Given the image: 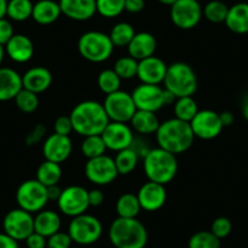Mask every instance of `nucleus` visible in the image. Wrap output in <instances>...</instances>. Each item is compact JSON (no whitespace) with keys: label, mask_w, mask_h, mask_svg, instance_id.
<instances>
[{"label":"nucleus","mask_w":248,"mask_h":248,"mask_svg":"<svg viewBox=\"0 0 248 248\" xmlns=\"http://www.w3.org/2000/svg\"><path fill=\"white\" fill-rule=\"evenodd\" d=\"M70 117L73 124V132L84 138L101 135L109 123L104 105L93 100H87L76 105Z\"/></svg>","instance_id":"nucleus-1"},{"label":"nucleus","mask_w":248,"mask_h":248,"mask_svg":"<svg viewBox=\"0 0 248 248\" xmlns=\"http://www.w3.org/2000/svg\"><path fill=\"white\" fill-rule=\"evenodd\" d=\"M158 147L173 155L183 154L192 146L195 135L189 122L170 118L159 124L156 132Z\"/></svg>","instance_id":"nucleus-2"},{"label":"nucleus","mask_w":248,"mask_h":248,"mask_svg":"<svg viewBox=\"0 0 248 248\" xmlns=\"http://www.w3.org/2000/svg\"><path fill=\"white\" fill-rule=\"evenodd\" d=\"M108 238L116 248H145L149 235L137 218H117L108 229Z\"/></svg>","instance_id":"nucleus-3"},{"label":"nucleus","mask_w":248,"mask_h":248,"mask_svg":"<svg viewBox=\"0 0 248 248\" xmlns=\"http://www.w3.org/2000/svg\"><path fill=\"white\" fill-rule=\"evenodd\" d=\"M144 171L149 181L162 185L170 183L178 173L175 155L161 147L150 149L144 156Z\"/></svg>","instance_id":"nucleus-4"},{"label":"nucleus","mask_w":248,"mask_h":248,"mask_svg":"<svg viewBox=\"0 0 248 248\" xmlns=\"http://www.w3.org/2000/svg\"><path fill=\"white\" fill-rule=\"evenodd\" d=\"M164 88L176 97L192 96L197 90V77L192 67L185 62H174L168 66Z\"/></svg>","instance_id":"nucleus-5"},{"label":"nucleus","mask_w":248,"mask_h":248,"mask_svg":"<svg viewBox=\"0 0 248 248\" xmlns=\"http://www.w3.org/2000/svg\"><path fill=\"white\" fill-rule=\"evenodd\" d=\"M113 47L109 35L99 31L84 33L78 40V51L80 56L95 63L108 60L113 52Z\"/></svg>","instance_id":"nucleus-6"},{"label":"nucleus","mask_w":248,"mask_h":248,"mask_svg":"<svg viewBox=\"0 0 248 248\" xmlns=\"http://www.w3.org/2000/svg\"><path fill=\"white\" fill-rule=\"evenodd\" d=\"M16 201H17L18 208L32 214L38 213L43 211L49 202L46 186L39 183L37 179L23 181L16 191Z\"/></svg>","instance_id":"nucleus-7"},{"label":"nucleus","mask_w":248,"mask_h":248,"mask_svg":"<svg viewBox=\"0 0 248 248\" xmlns=\"http://www.w3.org/2000/svg\"><path fill=\"white\" fill-rule=\"evenodd\" d=\"M68 235L77 245H93L101 237L102 224L96 217L85 213L80 214L71 220L68 225Z\"/></svg>","instance_id":"nucleus-8"},{"label":"nucleus","mask_w":248,"mask_h":248,"mask_svg":"<svg viewBox=\"0 0 248 248\" xmlns=\"http://www.w3.org/2000/svg\"><path fill=\"white\" fill-rule=\"evenodd\" d=\"M102 105L108 116L109 122L127 123V122H130L137 112V106H135L132 94L122 92V90L106 95Z\"/></svg>","instance_id":"nucleus-9"},{"label":"nucleus","mask_w":248,"mask_h":248,"mask_svg":"<svg viewBox=\"0 0 248 248\" xmlns=\"http://www.w3.org/2000/svg\"><path fill=\"white\" fill-rule=\"evenodd\" d=\"M4 232L16 241H26L34 232V217L21 208L8 212L3 220Z\"/></svg>","instance_id":"nucleus-10"},{"label":"nucleus","mask_w":248,"mask_h":248,"mask_svg":"<svg viewBox=\"0 0 248 248\" xmlns=\"http://www.w3.org/2000/svg\"><path fill=\"white\" fill-rule=\"evenodd\" d=\"M57 206L62 213L71 218L84 214L90 207L88 191L79 185L68 186L62 190L61 196L57 200Z\"/></svg>","instance_id":"nucleus-11"},{"label":"nucleus","mask_w":248,"mask_h":248,"mask_svg":"<svg viewBox=\"0 0 248 248\" xmlns=\"http://www.w3.org/2000/svg\"><path fill=\"white\" fill-rule=\"evenodd\" d=\"M201 5L197 0H176L170 6L171 22L180 30H192L202 17Z\"/></svg>","instance_id":"nucleus-12"},{"label":"nucleus","mask_w":248,"mask_h":248,"mask_svg":"<svg viewBox=\"0 0 248 248\" xmlns=\"http://www.w3.org/2000/svg\"><path fill=\"white\" fill-rule=\"evenodd\" d=\"M84 173L88 180L95 185H108L113 183L119 175L114 164V159L106 155L88 159L85 163Z\"/></svg>","instance_id":"nucleus-13"},{"label":"nucleus","mask_w":248,"mask_h":248,"mask_svg":"<svg viewBox=\"0 0 248 248\" xmlns=\"http://www.w3.org/2000/svg\"><path fill=\"white\" fill-rule=\"evenodd\" d=\"M190 125L195 138L203 140H212L219 137L224 128L219 113L212 109H202L197 112L190 122Z\"/></svg>","instance_id":"nucleus-14"},{"label":"nucleus","mask_w":248,"mask_h":248,"mask_svg":"<svg viewBox=\"0 0 248 248\" xmlns=\"http://www.w3.org/2000/svg\"><path fill=\"white\" fill-rule=\"evenodd\" d=\"M101 137L107 149L116 152L132 147L134 142L133 129L127 123L121 122H109L102 132Z\"/></svg>","instance_id":"nucleus-15"},{"label":"nucleus","mask_w":248,"mask_h":248,"mask_svg":"<svg viewBox=\"0 0 248 248\" xmlns=\"http://www.w3.org/2000/svg\"><path fill=\"white\" fill-rule=\"evenodd\" d=\"M132 97L137 109L141 111L155 112L164 106L163 102V89L159 85L144 84L138 85L132 93Z\"/></svg>","instance_id":"nucleus-16"},{"label":"nucleus","mask_w":248,"mask_h":248,"mask_svg":"<svg viewBox=\"0 0 248 248\" xmlns=\"http://www.w3.org/2000/svg\"><path fill=\"white\" fill-rule=\"evenodd\" d=\"M168 66L162 59L157 56H150L144 60H140L138 63V75L140 82L144 84L159 85L163 83L166 78Z\"/></svg>","instance_id":"nucleus-17"},{"label":"nucleus","mask_w":248,"mask_h":248,"mask_svg":"<svg viewBox=\"0 0 248 248\" xmlns=\"http://www.w3.org/2000/svg\"><path fill=\"white\" fill-rule=\"evenodd\" d=\"M72 154V140L70 137L54 133L43 144V155L46 161L62 163Z\"/></svg>","instance_id":"nucleus-18"},{"label":"nucleus","mask_w":248,"mask_h":248,"mask_svg":"<svg viewBox=\"0 0 248 248\" xmlns=\"http://www.w3.org/2000/svg\"><path fill=\"white\" fill-rule=\"evenodd\" d=\"M137 196L141 209L146 212H156L166 203L167 191L162 184L149 181L140 187Z\"/></svg>","instance_id":"nucleus-19"},{"label":"nucleus","mask_w":248,"mask_h":248,"mask_svg":"<svg viewBox=\"0 0 248 248\" xmlns=\"http://www.w3.org/2000/svg\"><path fill=\"white\" fill-rule=\"evenodd\" d=\"M61 13L75 21H87L96 14V0H59Z\"/></svg>","instance_id":"nucleus-20"},{"label":"nucleus","mask_w":248,"mask_h":248,"mask_svg":"<svg viewBox=\"0 0 248 248\" xmlns=\"http://www.w3.org/2000/svg\"><path fill=\"white\" fill-rule=\"evenodd\" d=\"M5 54L17 63L28 62L34 55L33 42L25 34H14L5 45Z\"/></svg>","instance_id":"nucleus-21"},{"label":"nucleus","mask_w":248,"mask_h":248,"mask_svg":"<svg viewBox=\"0 0 248 248\" xmlns=\"http://www.w3.org/2000/svg\"><path fill=\"white\" fill-rule=\"evenodd\" d=\"M52 83V75L47 68L43 66L32 67L22 76V85L23 89H27L30 92L40 94L44 93L50 88Z\"/></svg>","instance_id":"nucleus-22"},{"label":"nucleus","mask_w":248,"mask_h":248,"mask_svg":"<svg viewBox=\"0 0 248 248\" xmlns=\"http://www.w3.org/2000/svg\"><path fill=\"white\" fill-rule=\"evenodd\" d=\"M23 89L22 76L9 67H0V101L15 99Z\"/></svg>","instance_id":"nucleus-23"},{"label":"nucleus","mask_w":248,"mask_h":248,"mask_svg":"<svg viewBox=\"0 0 248 248\" xmlns=\"http://www.w3.org/2000/svg\"><path fill=\"white\" fill-rule=\"evenodd\" d=\"M128 54L137 61L154 56L157 47L156 38L149 32L135 33L134 38L128 45Z\"/></svg>","instance_id":"nucleus-24"},{"label":"nucleus","mask_w":248,"mask_h":248,"mask_svg":"<svg viewBox=\"0 0 248 248\" xmlns=\"http://www.w3.org/2000/svg\"><path fill=\"white\" fill-rule=\"evenodd\" d=\"M61 8L54 0H39L33 4L32 18L43 26L56 22L61 16Z\"/></svg>","instance_id":"nucleus-25"},{"label":"nucleus","mask_w":248,"mask_h":248,"mask_svg":"<svg viewBox=\"0 0 248 248\" xmlns=\"http://www.w3.org/2000/svg\"><path fill=\"white\" fill-rule=\"evenodd\" d=\"M231 32L236 34L248 33V3H237L229 8L228 16L224 22Z\"/></svg>","instance_id":"nucleus-26"},{"label":"nucleus","mask_w":248,"mask_h":248,"mask_svg":"<svg viewBox=\"0 0 248 248\" xmlns=\"http://www.w3.org/2000/svg\"><path fill=\"white\" fill-rule=\"evenodd\" d=\"M61 228V218L54 211L43 209L38 212L34 217V231L44 237H50L51 235L60 231Z\"/></svg>","instance_id":"nucleus-27"},{"label":"nucleus","mask_w":248,"mask_h":248,"mask_svg":"<svg viewBox=\"0 0 248 248\" xmlns=\"http://www.w3.org/2000/svg\"><path fill=\"white\" fill-rule=\"evenodd\" d=\"M130 124H132V129H134L137 133L149 135L154 133L156 134L161 123L155 112L137 109L133 118L130 119Z\"/></svg>","instance_id":"nucleus-28"},{"label":"nucleus","mask_w":248,"mask_h":248,"mask_svg":"<svg viewBox=\"0 0 248 248\" xmlns=\"http://www.w3.org/2000/svg\"><path fill=\"white\" fill-rule=\"evenodd\" d=\"M62 176V169L59 163L45 159L37 169V180L44 186L57 185Z\"/></svg>","instance_id":"nucleus-29"},{"label":"nucleus","mask_w":248,"mask_h":248,"mask_svg":"<svg viewBox=\"0 0 248 248\" xmlns=\"http://www.w3.org/2000/svg\"><path fill=\"white\" fill-rule=\"evenodd\" d=\"M139 155L133 147H128L122 151L117 152L116 158H114V164L121 175H127L130 174L139 163Z\"/></svg>","instance_id":"nucleus-30"},{"label":"nucleus","mask_w":248,"mask_h":248,"mask_svg":"<svg viewBox=\"0 0 248 248\" xmlns=\"http://www.w3.org/2000/svg\"><path fill=\"white\" fill-rule=\"evenodd\" d=\"M116 211L119 218H137L141 211L138 196L134 194H123L116 203Z\"/></svg>","instance_id":"nucleus-31"},{"label":"nucleus","mask_w":248,"mask_h":248,"mask_svg":"<svg viewBox=\"0 0 248 248\" xmlns=\"http://www.w3.org/2000/svg\"><path fill=\"white\" fill-rule=\"evenodd\" d=\"M33 4L31 0H8L6 16L16 22H23L32 17Z\"/></svg>","instance_id":"nucleus-32"},{"label":"nucleus","mask_w":248,"mask_h":248,"mask_svg":"<svg viewBox=\"0 0 248 248\" xmlns=\"http://www.w3.org/2000/svg\"><path fill=\"white\" fill-rule=\"evenodd\" d=\"M109 39H111L113 46L123 47L128 46L129 43L135 35L134 27L130 23L127 22H119L113 26L109 33Z\"/></svg>","instance_id":"nucleus-33"},{"label":"nucleus","mask_w":248,"mask_h":248,"mask_svg":"<svg viewBox=\"0 0 248 248\" xmlns=\"http://www.w3.org/2000/svg\"><path fill=\"white\" fill-rule=\"evenodd\" d=\"M199 112L196 101L192 99V96H184L178 97L174 102V113L175 118L181 119L184 122H191L192 118Z\"/></svg>","instance_id":"nucleus-34"},{"label":"nucleus","mask_w":248,"mask_h":248,"mask_svg":"<svg viewBox=\"0 0 248 248\" xmlns=\"http://www.w3.org/2000/svg\"><path fill=\"white\" fill-rule=\"evenodd\" d=\"M80 150H82L83 156L87 157L88 159H92L105 155L107 147L101 135H92V137L84 138L80 145Z\"/></svg>","instance_id":"nucleus-35"},{"label":"nucleus","mask_w":248,"mask_h":248,"mask_svg":"<svg viewBox=\"0 0 248 248\" xmlns=\"http://www.w3.org/2000/svg\"><path fill=\"white\" fill-rule=\"evenodd\" d=\"M229 13V6L220 0H212L203 8V15L209 22L223 23L225 22Z\"/></svg>","instance_id":"nucleus-36"},{"label":"nucleus","mask_w":248,"mask_h":248,"mask_svg":"<svg viewBox=\"0 0 248 248\" xmlns=\"http://www.w3.org/2000/svg\"><path fill=\"white\" fill-rule=\"evenodd\" d=\"M125 10V0H96V13L102 17L113 18Z\"/></svg>","instance_id":"nucleus-37"},{"label":"nucleus","mask_w":248,"mask_h":248,"mask_svg":"<svg viewBox=\"0 0 248 248\" xmlns=\"http://www.w3.org/2000/svg\"><path fill=\"white\" fill-rule=\"evenodd\" d=\"M138 63L139 61L130 56L121 57L114 63L113 71L121 79H132L138 75Z\"/></svg>","instance_id":"nucleus-38"},{"label":"nucleus","mask_w":248,"mask_h":248,"mask_svg":"<svg viewBox=\"0 0 248 248\" xmlns=\"http://www.w3.org/2000/svg\"><path fill=\"white\" fill-rule=\"evenodd\" d=\"M122 79L113 70H104L97 77V85L104 94L108 95L118 92Z\"/></svg>","instance_id":"nucleus-39"},{"label":"nucleus","mask_w":248,"mask_h":248,"mask_svg":"<svg viewBox=\"0 0 248 248\" xmlns=\"http://www.w3.org/2000/svg\"><path fill=\"white\" fill-rule=\"evenodd\" d=\"M189 248H220V240L211 231H199L190 237Z\"/></svg>","instance_id":"nucleus-40"},{"label":"nucleus","mask_w":248,"mask_h":248,"mask_svg":"<svg viewBox=\"0 0 248 248\" xmlns=\"http://www.w3.org/2000/svg\"><path fill=\"white\" fill-rule=\"evenodd\" d=\"M15 104L18 108L25 113H32L39 106V99L38 94L30 92L27 89H22L17 95H16Z\"/></svg>","instance_id":"nucleus-41"},{"label":"nucleus","mask_w":248,"mask_h":248,"mask_svg":"<svg viewBox=\"0 0 248 248\" xmlns=\"http://www.w3.org/2000/svg\"><path fill=\"white\" fill-rule=\"evenodd\" d=\"M231 230H232V224H231L230 219L226 217H219V218L214 219L211 226V232L216 235L219 240L228 237Z\"/></svg>","instance_id":"nucleus-42"},{"label":"nucleus","mask_w":248,"mask_h":248,"mask_svg":"<svg viewBox=\"0 0 248 248\" xmlns=\"http://www.w3.org/2000/svg\"><path fill=\"white\" fill-rule=\"evenodd\" d=\"M72 242L68 232L57 231L56 233L46 238V248H71Z\"/></svg>","instance_id":"nucleus-43"},{"label":"nucleus","mask_w":248,"mask_h":248,"mask_svg":"<svg viewBox=\"0 0 248 248\" xmlns=\"http://www.w3.org/2000/svg\"><path fill=\"white\" fill-rule=\"evenodd\" d=\"M54 129L56 134L70 137L71 133L73 132V124H72V121H71V117L70 116L59 117L54 123Z\"/></svg>","instance_id":"nucleus-44"},{"label":"nucleus","mask_w":248,"mask_h":248,"mask_svg":"<svg viewBox=\"0 0 248 248\" xmlns=\"http://www.w3.org/2000/svg\"><path fill=\"white\" fill-rule=\"evenodd\" d=\"M14 37V27L5 17L0 18V45L5 46L9 40Z\"/></svg>","instance_id":"nucleus-45"},{"label":"nucleus","mask_w":248,"mask_h":248,"mask_svg":"<svg viewBox=\"0 0 248 248\" xmlns=\"http://www.w3.org/2000/svg\"><path fill=\"white\" fill-rule=\"evenodd\" d=\"M28 248H46V237L38 232H32L26 240Z\"/></svg>","instance_id":"nucleus-46"},{"label":"nucleus","mask_w":248,"mask_h":248,"mask_svg":"<svg viewBox=\"0 0 248 248\" xmlns=\"http://www.w3.org/2000/svg\"><path fill=\"white\" fill-rule=\"evenodd\" d=\"M44 134H45L44 125L39 124V125H37V127H35L34 129H33L32 132L27 135V138H26V144L27 145L37 144V142H39L40 140L43 139Z\"/></svg>","instance_id":"nucleus-47"},{"label":"nucleus","mask_w":248,"mask_h":248,"mask_svg":"<svg viewBox=\"0 0 248 248\" xmlns=\"http://www.w3.org/2000/svg\"><path fill=\"white\" fill-rule=\"evenodd\" d=\"M88 199H89L90 207H99L104 203L105 195L101 190L93 189L90 191H88Z\"/></svg>","instance_id":"nucleus-48"},{"label":"nucleus","mask_w":248,"mask_h":248,"mask_svg":"<svg viewBox=\"0 0 248 248\" xmlns=\"http://www.w3.org/2000/svg\"><path fill=\"white\" fill-rule=\"evenodd\" d=\"M145 8V0H125V11L130 14L141 13Z\"/></svg>","instance_id":"nucleus-49"},{"label":"nucleus","mask_w":248,"mask_h":248,"mask_svg":"<svg viewBox=\"0 0 248 248\" xmlns=\"http://www.w3.org/2000/svg\"><path fill=\"white\" fill-rule=\"evenodd\" d=\"M0 248H20L18 241L14 240L5 232H0Z\"/></svg>","instance_id":"nucleus-50"},{"label":"nucleus","mask_w":248,"mask_h":248,"mask_svg":"<svg viewBox=\"0 0 248 248\" xmlns=\"http://www.w3.org/2000/svg\"><path fill=\"white\" fill-rule=\"evenodd\" d=\"M46 192H47V199H49V201H57V200L60 199V196H61L62 190L60 189L59 185H51V186H47Z\"/></svg>","instance_id":"nucleus-51"},{"label":"nucleus","mask_w":248,"mask_h":248,"mask_svg":"<svg viewBox=\"0 0 248 248\" xmlns=\"http://www.w3.org/2000/svg\"><path fill=\"white\" fill-rule=\"evenodd\" d=\"M219 117H220V121H221V124H223V127H230L231 124L233 123V121H235V117H233V114L229 111L221 112V113H219Z\"/></svg>","instance_id":"nucleus-52"},{"label":"nucleus","mask_w":248,"mask_h":248,"mask_svg":"<svg viewBox=\"0 0 248 248\" xmlns=\"http://www.w3.org/2000/svg\"><path fill=\"white\" fill-rule=\"evenodd\" d=\"M176 99H178V97H176L175 95L173 94V93L169 92V90H167L166 88H164V89H163V102H164V106H166V105L174 104V102L176 101Z\"/></svg>","instance_id":"nucleus-53"},{"label":"nucleus","mask_w":248,"mask_h":248,"mask_svg":"<svg viewBox=\"0 0 248 248\" xmlns=\"http://www.w3.org/2000/svg\"><path fill=\"white\" fill-rule=\"evenodd\" d=\"M242 116L245 117L246 121H248V94L243 97L242 101Z\"/></svg>","instance_id":"nucleus-54"},{"label":"nucleus","mask_w":248,"mask_h":248,"mask_svg":"<svg viewBox=\"0 0 248 248\" xmlns=\"http://www.w3.org/2000/svg\"><path fill=\"white\" fill-rule=\"evenodd\" d=\"M6 10H8V0H0V18L5 17Z\"/></svg>","instance_id":"nucleus-55"},{"label":"nucleus","mask_w":248,"mask_h":248,"mask_svg":"<svg viewBox=\"0 0 248 248\" xmlns=\"http://www.w3.org/2000/svg\"><path fill=\"white\" fill-rule=\"evenodd\" d=\"M159 3L163 4V5H168V6H171L174 3H175L176 0H158Z\"/></svg>","instance_id":"nucleus-56"},{"label":"nucleus","mask_w":248,"mask_h":248,"mask_svg":"<svg viewBox=\"0 0 248 248\" xmlns=\"http://www.w3.org/2000/svg\"><path fill=\"white\" fill-rule=\"evenodd\" d=\"M4 56H5V47L3 45H0V65H1V62H3Z\"/></svg>","instance_id":"nucleus-57"}]
</instances>
